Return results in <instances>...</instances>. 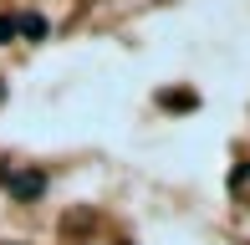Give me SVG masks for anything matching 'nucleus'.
<instances>
[{
    "label": "nucleus",
    "instance_id": "obj_1",
    "mask_svg": "<svg viewBox=\"0 0 250 245\" xmlns=\"http://www.w3.org/2000/svg\"><path fill=\"white\" fill-rule=\"evenodd\" d=\"M0 189H5L10 199L36 204V199L46 194V174H41V169H16V163H0Z\"/></svg>",
    "mask_w": 250,
    "mask_h": 245
},
{
    "label": "nucleus",
    "instance_id": "obj_2",
    "mask_svg": "<svg viewBox=\"0 0 250 245\" xmlns=\"http://www.w3.org/2000/svg\"><path fill=\"white\" fill-rule=\"evenodd\" d=\"M16 36H26V41H46V16H36V10L16 16Z\"/></svg>",
    "mask_w": 250,
    "mask_h": 245
},
{
    "label": "nucleus",
    "instance_id": "obj_3",
    "mask_svg": "<svg viewBox=\"0 0 250 245\" xmlns=\"http://www.w3.org/2000/svg\"><path fill=\"white\" fill-rule=\"evenodd\" d=\"M194 102H199L194 92H174V87H168V92H158V107H179V113H189Z\"/></svg>",
    "mask_w": 250,
    "mask_h": 245
},
{
    "label": "nucleus",
    "instance_id": "obj_4",
    "mask_svg": "<svg viewBox=\"0 0 250 245\" xmlns=\"http://www.w3.org/2000/svg\"><path fill=\"white\" fill-rule=\"evenodd\" d=\"M16 41V16H0V46H10Z\"/></svg>",
    "mask_w": 250,
    "mask_h": 245
},
{
    "label": "nucleus",
    "instance_id": "obj_5",
    "mask_svg": "<svg viewBox=\"0 0 250 245\" xmlns=\"http://www.w3.org/2000/svg\"><path fill=\"white\" fill-rule=\"evenodd\" d=\"M0 102H5V77H0Z\"/></svg>",
    "mask_w": 250,
    "mask_h": 245
}]
</instances>
